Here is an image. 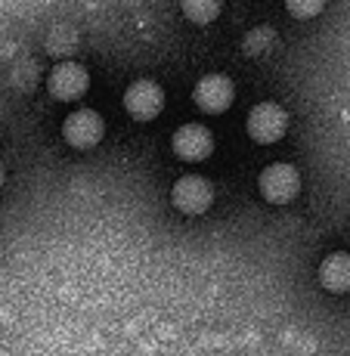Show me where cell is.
Segmentation results:
<instances>
[{
    "label": "cell",
    "instance_id": "cell-10",
    "mask_svg": "<svg viewBox=\"0 0 350 356\" xmlns=\"http://www.w3.org/2000/svg\"><path fill=\"white\" fill-rule=\"evenodd\" d=\"M183 13L192 19V22H211V19L221 16V6L217 3H183Z\"/></svg>",
    "mask_w": 350,
    "mask_h": 356
},
{
    "label": "cell",
    "instance_id": "cell-12",
    "mask_svg": "<svg viewBox=\"0 0 350 356\" xmlns=\"http://www.w3.org/2000/svg\"><path fill=\"white\" fill-rule=\"evenodd\" d=\"M0 186H3V164H0Z\"/></svg>",
    "mask_w": 350,
    "mask_h": 356
},
{
    "label": "cell",
    "instance_id": "cell-7",
    "mask_svg": "<svg viewBox=\"0 0 350 356\" xmlns=\"http://www.w3.org/2000/svg\"><path fill=\"white\" fill-rule=\"evenodd\" d=\"M170 146H174V152L180 155L183 161H202L214 152V136L202 124H183L170 136Z\"/></svg>",
    "mask_w": 350,
    "mask_h": 356
},
{
    "label": "cell",
    "instance_id": "cell-6",
    "mask_svg": "<svg viewBox=\"0 0 350 356\" xmlns=\"http://www.w3.org/2000/svg\"><path fill=\"white\" fill-rule=\"evenodd\" d=\"M232 93L236 90H232L230 78H223V74H205L196 84V90H192V99H196V106L202 108V112L217 115L232 106Z\"/></svg>",
    "mask_w": 350,
    "mask_h": 356
},
{
    "label": "cell",
    "instance_id": "cell-11",
    "mask_svg": "<svg viewBox=\"0 0 350 356\" xmlns=\"http://www.w3.org/2000/svg\"><path fill=\"white\" fill-rule=\"evenodd\" d=\"M288 13L292 16H317V13H322V3H288Z\"/></svg>",
    "mask_w": 350,
    "mask_h": 356
},
{
    "label": "cell",
    "instance_id": "cell-8",
    "mask_svg": "<svg viewBox=\"0 0 350 356\" xmlns=\"http://www.w3.org/2000/svg\"><path fill=\"white\" fill-rule=\"evenodd\" d=\"M87 84H90V78H87L84 65H78V63H59L50 72V81H47V87H50L53 97L65 99V102L84 97Z\"/></svg>",
    "mask_w": 350,
    "mask_h": 356
},
{
    "label": "cell",
    "instance_id": "cell-3",
    "mask_svg": "<svg viewBox=\"0 0 350 356\" xmlns=\"http://www.w3.org/2000/svg\"><path fill=\"white\" fill-rule=\"evenodd\" d=\"M170 202H174V208L183 211V214H202V211H208L211 202H214V189H211V183L202 180V177H180V180L174 183V189H170Z\"/></svg>",
    "mask_w": 350,
    "mask_h": 356
},
{
    "label": "cell",
    "instance_id": "cell-4",
    "mask_svg": "<svg viewBox=\"0 0 350 356\" xmlns=\"http://www.w3.org/2000/svg\"><path fill=\"white\" fill-rule=\"evenodd\" d=\"M63 136L68 146L74 149H93L102 140V118L93 108H78V112H72L65 118Z\"/></svg>",
    "mask_w": 350,
    "mask_h": 356
},
{
    "label": "cell",
    "instance_id": "cell-2",
    "mask_svg": "<svg viewBox=\"0 0 350 356\" xmlns=\"http://www.w3.org/2000/svg\"><path fill=\"white\" fill-rule=\"evenodd\" d=\"M248 134H251V140H257V143H276V140H283L285 136V130H288V115H285V108H279L276 102H260V106H255L248 112Z\"/></svg>",
    "mask_w": 350,
    "mask_h": 356
},
{
    "label": "cell",
    "instance_id": "cell-5",
    "mask_svg": "<svg viewBox=\"0 0 350 356\" xmlns=\"http://www.w3.org/2000/svg\"><path fill=\"white\" fill-rule=\"evenodd\" d=\"M125 108L136 121H152L164 108V90L155 81H134L125 93Z\"/></svg>",
    "mask_w": 350,
    "mask_h": 356
},
{
    "label": "cell",
    "instance_id": "cell-1",
    "mask_svg": "<svg viewBox=\"0 0 350 356\" xmlns=\"http://www.w3.org/2000/svg\"><path fill=\"white\" fill-rule=\"evenodd\" d=\"M257 186H260V195H264L270 204H288L294 195H298L301 177H298V170H294L292 164L279 161V164H270V168H264Z\"/></svg>",
    "mask_w": 350,
    "mask_h": 356
},
{
    "label": "cell",
    "instance_id": "cell-9",
    "mask_svg": "<svg viewBox=\"0 0 350 356\" xmlns=\"http://www.w3.org/2000/svg\"><path fill=\"white\" fill-rule=\"evenodd\" d=\"M319 282L322 289L344 294L350 291V254L347 251H335L319 264Z\"/></svg>",
    "mask_w": 350,
    "mask_h": 356
}]
</instances>
